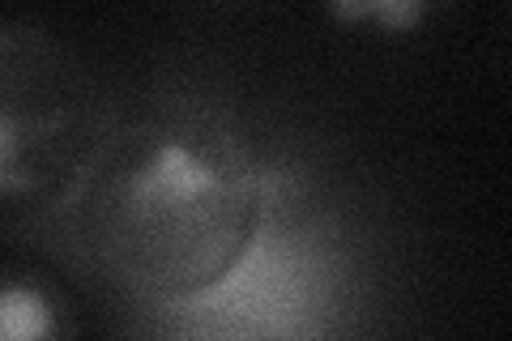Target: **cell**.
<instances>
[{
	"instance_id": "cell-1",
	"label": "cell",
	"mask_w": 512,
	"mask_h": 341,
	"mask_svg": "<svg viewBox=\"0 0 512 341\" xmlns=\"http://www.w3.org/2000/svg\"><path fill=\"white\" fill-rule=\"evenodd\" d=\"M60 209L116 286L184 303L248 261L265 222V171L227 116L163 103L107 128Z\"/></svg>"
},
{
	"instance_id": "cell-2",
	"label": "cell",
	"mask_w": 512,
	"mask_h": 341,
	"mask_svg": "<svg viewBox=\"0 0 512 341\" xmlns=\"http://www.w3.org/2000/svg\"><path fill=\"white\" fill-rule=\"evenodd\" d=\"M26 35L30 64L5 39V103H0V188L9 201L30 197L60 209L82 184L111 120L90 81L43 35Z\"/></svg>"
},
{
	"instance_id": "cell-3",
	"label": "cell",
	"mask_w": 512,
	"mask_h": 341,
	"mask_svg": "<svg viewBox=\"0 0 512 341\" xmlns=\"http://www.w3.org/2000/svg\"><path fill=\"white\" fill-rule=\"evenodd\" d=\"M431 0H329V18L338 22H376L380 30H414Z\"/></svg>"
},
{
	"instance_id": "cell-4",
	"label": "cell",
	"mask_w": 512,
	"mask_h": 341,
	"mask_svg": "<svg viewBox=\"0 0 512 341\" xmlns=\"http://www.w3.org/2000/svg\"><path fill=\"white\" fill-rule=\"evenodd\" d=\"M0 333L9 341H35L52 333V312L43 307V299L22 282L5 286V299H0Z\"/></svg>"
}]
</instances>
